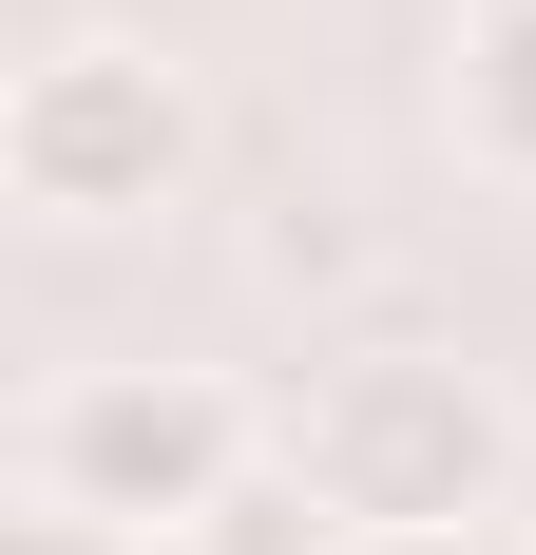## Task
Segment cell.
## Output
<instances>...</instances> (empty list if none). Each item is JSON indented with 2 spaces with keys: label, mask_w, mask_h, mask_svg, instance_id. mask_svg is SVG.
Here are the masks:
<instances>
[{
  "label": "cell",
  "mask_w": 536,
  "mask_h": 555,
  "mask_svg": "<svg viewBox=\"0 0 536 555\" xmlns=\"http://www.w3.org/2000/svg\"><path fill=\"white\" fill-rule=\"evenodd\" d=\"M288 460L326 479V517L345 537H480L498 479H518V422H498L480 364H422V345H365V364H326L307 422H288Z\"/></svg>",
  "instance_id": "1"
},
{
  "label": "cell",
  "mask_w": 536,
  "mask_h": 555,
  "mask_svg": "<svg viewBox=\"0 0 536 555\" xmlns=\"http://www.w3.org/2000/svg\"><path fill=\"white\" fill-rule=\"evenodd\" d=\"M39 517H97V537H192V517L250 479V402L212 384V364H77V384L39 402Z\"/></svg>",
  "instance_id": "2"
},
{
  "label": "cell",
  "mask_w": 536,
  "mask_h": 555,
  "mask_svg": "<svg viewBox=\"0 0 536 555\" xmlns=\"http://www.w3.org/2000/svg\"><path fill=\"white\" fill-rule=\"evenodd\" d=\"M0 172H20V211H58V230L154 211L173 172H192V96H173V57H135V39L20 57V96H0Z\"/></svg>",
  "instance_id": "3"
},
{
  "label": "cell",
  "mask_w": 536,
  "mask_h": 555,
  "mask_svg": "<svg viewBox=\"0 0 536 555\" xmlns=\"http://www.w3.org/2000/svg\"><path fill=\"white\" fill-rule=\"evenodd\" d=\"M460 115H480L498 172H536V0H480V39H460Z\"/></svg>",
  "instance_id": "4"
},
{
  "label": "cell",
  "mask_w": 536,
  "mask_h": 555,
  "mask_svg": "<svg viewBox=\"0 0 536 555\" xmlns=\"http://www.w3.org/2000/svg\"><path fill=\"white\" fill-rule=\"evenodd\" d=\"M326 537H345V517H326V479H307V460H250V479L192 517V555H326Z\"/></svg>",
  "instance_id": "5"
},
{
  "label": "cell",
  "mask_w": 536,
  "mask_h": 555,
  "mask_svg": "<svg viewBox=\"0 0 536 555\" xmlns=\"http://www.w3.org/2000/svg\"><path fill=\"white\" fill-rule=\"evenodd\" d=\"M383 555H518V537H498V517H480V537H383Z\"/></svg>",
  "instance_id": "6"
},
{
  "label": "cell",
  "mask_w": 536,
  "mask_h": 555,
  "mask_svg": "<svg viewBox=\"0 0 536 555\" xmlns=\"http://www.w3.org/2000/svg\"><path fill=\"white\" fill-rule=\"evenodd\" d=\"M20 555H97V517H39V537H20Z\"/></svg>",
  "instance_id": "7"
}]
</instances>
